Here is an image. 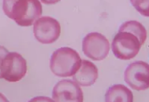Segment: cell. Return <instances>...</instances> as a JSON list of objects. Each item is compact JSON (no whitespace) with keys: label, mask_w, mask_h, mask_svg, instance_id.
Returning a JSON list of instances; mask_svg holds the SVG:
<instances>
[{"label":"cell","mask_w":149,"mask_h":102,"mask_svg":"<svg viewBox=\"0 0 149 102\" xmlns=\"http://www.w3.org/2000/svg\"><path fill=\"white\" fill-rule=\"evenodd\" d=\"M118 32H126L133 34L137 38L143 45L147 39V31L145 28L136 21H130L121 25Z\"/></svg>","instance_id":"obj_11"},{"label":"cell","mask_w":149,"mask_h":102,"mask_svg":"<svg viewBox=\"0 0 149 102\" xmlns=\"http://www.w3.org/2000/svg\"><path fill=\"white\" fill-rule=\"evenodd\" d=\"M35 38L43 44H51L58 40L61 34V26L56 19L42 17L34 23Z\"/></svg>","instance_id":"obj_6"},{"label":"cell","mask_w":149,"mask_h":102,"mask_svg":"<svg viewBox=\"0 0 149 102\" xmlns=\"http://www.w3.org/2000/svg\"><path fill=\"white\" fill-rule=\"evenodd\" d=\"M3 9L6 16L22 27L31 26L42 14L38 0H5Z\"/></svg>","instance_id":"obj_1"},{"label":"cell","mask_w":149,"mask_h":102,"mask_svg":"<svg viewBox=\"0 0 149 102\" xmlns=\"http://www.w3.org/2000/svg\"><path fill=\"white\" fill-rule=\"evenodd\" d=\"M81 59L76 50L70 47H62L55 50L50 60V68L59 77H70L77 72Z\"/></svg>","instance_id":"obj_2"},{"label":"cell","mask_w":149,"mask_h":102,"mask_svg":"<svg viewBox=\"0 0 149 102\" xmlns=\"http://www.w3.org/2000/svg\"><path fill=\"white\" fill-rule=\"evenodd\" d=\"M106 102H133V95L130 89L122 84H116L107 90Z\"/></svg>","instance_id":"obj_10"},{"label":"cell","mask_w":149,"mask_h":102,"mask_svg":"<svg viewBox=\"0 0 149 102\" xmlns=\"http://www.w3.org/2000/svg\"><path fill=\"white\" fill-rule=\"evenodd\" d=\"M142 44L135 35L126 32H118L112 41L111 49L116 57L130 60L137 55Z\"/></svg>","instance_id":"obj_3"},{"label":"cell","mask_w":149,"mask_h":102,"mask_svg":"<svg viewBox=\"0 0 149 102\" xmlns=\"http://www.w3.org/2000/svg\"><path fill=\"white\" fill-rule=\"evenodd\" d=\"M29 102H54L52 98L47 97H43V96H40V97H36L33 99H31Z\"/></svg>","instance_id":"obj_13"},{"label":"cell","mask_w":149,"mask_h":102,"mask_svg":"<svg viewBox=\"0 0 149 102\" xmlns=\"http://www.w3.org/2000/svg\"><path fill=\"white\" fill-rule=\"evenodd\" d=\"M9 52L4 46H0V79H2V74H1V68H2V64H3V61L6 55L8 54Z\"/></svg>","instance_id":"obj_12"},{"label":"cell","mask_w":149,"mask_h":102,"mask_svg":"<svg viewBox=\"0 0 149 102\" xmlns=\"http://www.w3.org/2000/svg\"><path fill=\"white\" fill-rule=\"evenodd\" d=\"M125 83L133 90H144L149 86V66L144 61L131 63L125 71Z\"/></svg>","instance_id":"obj_7"},{"label":"cell","mask_w":149,"mask_h":102,"mask_svg":"<svg viewBox=\"0 0 149 102\" xmlns=\"http://www.w3.org/2000/svg\"><path fill=\"white\" fill-rule=\"evenodd\" d=\"M26 73L27 63L24 57L16 52H9L2 64V78L10 83H15L24 78Z\"/></svg>","instance_id":"obj_4"},{"label":"cell","mask_w":149,"mask_h":102,"mask_svg":"<svg viewBox=\"0 0 149 102\" xmlns=\"http://www.w3.org/2000/svg\"><path fill=\"white\" fill-rule=\"evenodd\" d=\"M54 102H83L81 88L73 81L64 79L58 82L52 92Z\"/></svg>","instance_id":"obj_8"},{"label":"cell","mask_w":149,"mask_h":102,"mask_svg":"<svg viewBox=\"0 0 149 102\" xmlns=\"http://www.w3.org/2000/svg\"><path fill=\"white\" fill-rule=\"evenodd\" d=\"M0 102H9L7 98L3 94H1V93H0Z\"/></svg>","instance_id":"obj_14"},{"label":"cell","mask_w":149,"mask_h":102,"mask_svg":"<svg viewBox=\"0 0 149 102\" xmlns=\"http://www.w3.org/2000/svg\"><path fill=\"white\" fill-rule=\"evenodd\" d=\"M82 50L84 55L93 61H102L108 55L110 43L108 39L100 33L88 34L82 42Z\"/></svg>","instance_id":"obj_5"},{"label":"cell","mask_w":149,"mask_h":102,"mask_svg":"<svg viewBox=\"0 0 149 102\" xmlns=\"http://www.w3.org/2000/svg\"><path fill=\"white\" fill-rule=\"evenodd\" d=\"M98 75L97 67L89 61L83 60L77 72L73 75V82L82 86H92L97 79Z\"/></svg>","instance_id":"obj_9"}]
</instances>
